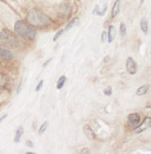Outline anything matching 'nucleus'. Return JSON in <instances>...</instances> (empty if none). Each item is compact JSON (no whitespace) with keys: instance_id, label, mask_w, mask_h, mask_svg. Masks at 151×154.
Returning a JSON list of instances; mask_svg holds the SVG:
<instances>
[{"instance_id":"1","label":"nucleus","mask_w":151,"mask_h":154,"mask_svg":"<svg viewBox=\"0 0 151 154\" xmlns=\"http://www.w3.org/2000/svg\"><path fill=\"white\" fill-rule=\"evenodd\" d=\"M26 20L32 27L37 29H45L52 24L51 19L37 8L30 9L27 13Z\"/></svg>"},{"instance_id":"2","label":"nucleus","mask_w":151,"mask_h":154,"mask_svg":"<svg viewBox=\"0 0 151 154\" xmlns=\"http://www.w3.org/2000/svg\"><path fill=\"white\" fill-rule=\"evenodd\" d=\"M14 30L18 35L28 40H34L37 36V32L35 31V28H33L24 20H18L15 23Z\"/></svg>"},{"instance_id":"3","label":"nucleus","mask_w":151,"mask_h":154,"mask_svg":"<svg viewBox=\"0 0 151 154\" xmlns=\"http://www.w3.org/2000/svg\"><path fill=\"white\" fill-rule=\"evenodd\" d=\"M0 45L7 48H16L21 45L20 38L8 30L0 32Z\"/></svg>"},{"instance_id":"4","label":"nucleus","mask_w":151,"mask_h":154,"mask_svg":"<svg viewBox=\"0 0 151 154\" xmlns=\"http://www.w3.org/2000/svg\"><path fill=\"white\" fill-rule=\"evenodd\" d=\"M57 14L61 19L66 20L68 19L71 14H72V7L68 3H63L60 5L58 10H57Z\"/></svg>"},{"instance_id":"5","label":"nucleus","mask_w":151,"mask_h":154,"mask_svg":"<svg viewBox=\"0 0 151 154\" xmlns=\"http://www.w3.org/2000/svg\"><path fill=\"white\" fill-rule=\"evenodd\" d=\"M150 125H151V118L147 116L144 119V121L141 124H139L135 128H133V133L137 135L143 133V132L146 131L150 127Z\"/></svg>"},{"instance_id":"6","label":"nucleus","mask_w":151,"mask_h":154,"mask_svg":"<svg viewBox=\"0 0 151 154\" xmlns=\"http://www.w3.org/2000/svg\"><path fill=\"white\" fill-rule=\"evenodd\" d=\"M141 122V117L138 113H131L128 115L127 118V123L129 127L131 128H135Z\"/></svg>"},{"instance_id":"7","label":"nucleus","mask_w":151,"mask_h":154,"mask_svg":"<svg viewBox=\"0 0 151 154\" xmlns=\"http://www.w3.org/2000/svg\"><path fill=\"white\" fill-rule=\"evenodd\" d=\"M126 70L127 72L133 75L137 72V65L136 62L134 61V60L132 57H129L126 60Z\"/></svg>"},{"instance_id":"8","label":"nucleus","mask_w":151,"mask_h":154,"mask_svg":"<svg viewBox=\"0 0 151 154\" xmlns=\"http://www.w3.org/2000/svg\"><path fill=\"white\" fill-rule=\"evenodd\" d=\"M83 133L85 134V136L87 137L90 140H93L96 138V134L94 130L89 125H85L83 126Z\"/></svg>"},{"instance_id":"9","label":"nucleus","mask_w":151,"mask_h":154,"mask_svg":"<svg viewBox=\"0 0 151 154\" xmlns=\"http://www.w3.org/2000/svg\"><path fill=\"white\" fill-rule=\"evenodd\" d=\"M0 57L3 58V59H6V60H13L14 55L8 48H4L0 47Z\"/></svg>"},{"instance_id":"10","label":"nucleus","mask_w":151,"mask_h":154,"mask_svg":"<svg viewBox=\"0 0 151 154\" xmlns=\"http://www.w3.org/2000/svg\"><path fill=\"white\" fill-rule=\"evenodd\" d=\"M116 36V29L113 25H110L108 27V32H107V42L111 44Z\"/></svg>"},{"instance_id":"11","label":"nucleus","mask_w":151,"mask_h":154,"mask_svg":"<svg viewBox=\"0 0 151 154\" xmlns=\"http://www.w3.org/2000/svg\"><path fill=\"white\" fill-rule=\"evenodd\" d=\"M120 1L121 0H116L114 5H113V8H112V13H111V16L112 18H116L117 15L120 12Z\"/></svg>"},{"instance_id":"12","label":"nucleus","mask_w":151,"mask_h":154,"mask_svg":"<svg viewBox=\"0 0 151 154\" xmlns=\"http://www.w3.org/2000/svg\"><path fill=\"white\" fill-rule=\"evenodd\" d=\"M8 83V76L6 74H4V73L0 72V90L4 89L5 87L7 86Z\"/></svg>"},{"instance_id":"13","label":"nucleus","mask_w":151,"mask_h":154,"mask_svg":"<svg viewBox=\"0 0 151 154\" xmlns=\"http://www.w3.org/2000/svg\"><path fill=\"white\" fill-rule=\"evenodd\" d=\"M24 133V127L23 126L18 127V129L16 130V133H15V137H14V142L15 143H19L21 141V137H23Z\"/></svg>"},{"instance_id":"14","label":"nucleus","mask_w":151,"mask_h":154,"mask_svg":"<svg viewBox=\"0 0 151 154\" xmlns=\"http://www.w3.org/2000/svg\"><path fill=\"white\" fill-rule=\"evenodd\" d=\"M79 21V17H75V18H73L72 19V20H70L69 23H68V24H66V26L64 27V29H63V31L64 32H67L68 30H70L72 27H74L75 25H77V23Z\"/></svg>"},{"instance_id":"15","label":"nucleus","mask_w":151,"mask_h":154,"mask_svg":"<svg viewBox=\"0 0 151 154\" xmlns=\"http://www.w3.org/2000/svg\"><path fill=\"white\" fill-rule=\"evenodd\" d=\"M148 89H149V85H147L140 86L139 88L136 90V95L137 96H144L148 92Z\"/></svg>"},{"instance_id":"16","label":"nucleus","mask_w":151,"mask_h":154,"mask_svg":"<svg viewBox=\"0 0 151 154\" xmlns=\"http://www.w3.org/2000/svg\"><path fill=\"white\" fill-rule=\"evenodd\" d=\"M140 27H141V30L144 34L146 35L148 32V23H147L146 20H145V19L141 20V21H140Z\"/></svg>"},{"instance_id":"17","label":"nucleus","mask_w":151,"mask_h":154,"mask_svg":"<svg viewBox=\"0 0 151 154\" xmlns=\"http://www.w3.org/2000/svg\"><path fill=\"white\" fill-rule=\"evenodd\" d=\"M66 77L64 76V75H62L60 78L58 79V81H57V85H56V88L57 89H62L63 87V85H64V84H66Z\"/></svg>"},{"instance_id":"18","label":"nucleus","mask_w":151,"mask_h":154,"mask_svg":"<svg viewBox=\"0 0 151 154\" xmlns=\"http://www.w3.org/2000/svg\"><path fill=\"white\" fill-rule=\"evenodd\" d=\"M48 126H49V122L48 121H45V122L42 124V125L40 126V128L38 129V135L41 136L42 134H44L47 130V128H48Z\"/></svg>"},{"instance_id":"19","label":"nucleus","mask_w":151,"mask_h":154,"mask_svg":"<svg viewBox=\"0 0 151 154\" xmlns=\"http://www.w3.org/2000/svg\"><path fill=\"white\" fill-rule=\"evenodd\" d=\"M126 25L124 23H121L120 25V37H124L126 35Z\"/></svg>"},{"instance_id":"20","label":"nucleus","mask_w":151,"mask_h":154,"mask_svg":"<svg viewBox=\"0 0 151 154\" xmlns=\"http://www.w3.org/2000/svg\"><path fill=\"white\" fill-rule=\"evenodd\" d=\"M112 92H113V89L111 86H107L106 88L104 90V94L105 96H111L112 95Z\"/></svg>"},{"instance_id":"21","label":"nucleus","mask_w":151,"mask_h":154,"mask_svg":"<svg viewBox=\"0 0 151 154\" xmlns=\"http://www.w3.org/2000/svg\"><path fill=\"white\" fill-rule=\"evenodd\" d=\"M63 32H64V31H63V30H60L59 32H57V34L54 35V37H53V42H56V41L59 39V37L63 34Z\"/></svg>"},{"instance_id":"22","label":"nucleus","mask_w":151,"mask_h":154,"mask_svg":"<svg viewBox=\"0 0 151 154\" xmlns=\"http://www.w3.org/2000/svg\"><path fill=\"white\" fill-rule=\"evenodd\" d=\"M107 39V32L105 31L102 32V35H101V41L102 43H104Z\"/></svg>"},{"instance_id":"23","label":"nucleus","mask_w":151,"mask_h":154,"mask_svg":"<svg viewBox=\"0 0 151 154\" xmlns=\"http://www.w3.org/2000/svg\"><path fill=\"white\" fill-rule=\"evenodd\" d=\"M43 84H44V80H41V81H39V83L37 84V87H36V91H37V92H38V91H39V90L42 88Z\"/></svg>"},{"instance_id":"24","label":"nucleus","mask_w":151,"mask_h":154,"mask_svg":"<svg viewBox=\"0 0 151 154\" xmlns=\"http://www.w3.org/2000/svg\"><path fill=\"white\" fill-rule=\"evenodd\" d=\"M106 10H107V5L104 6V9H103V11H100V10H99V12L97 13L96 15H98V16H104V15L105 14V12H106Z\"/></svg>"},{"instance_id":"25","label":"nucleus","mask_w":151,"mask_h":154,"mask_svg":"<svg viewBox=\"0 0 151 154\" xmlns=\"http://www.w3.org/2000/svg\"><path fill=\"white\" fill-rule=\"evenodd\" d=\"M21 86H23V81H21V82L19 83V85H18V87H17V89H16V94H17V95L21 92Z\"/></svg>"},{"instance_id":"26","label":"nucleus","mask_w":151,"mask_h":154,"mask_svg":"<svg viewBox=\"0 0 151 154\" xmlns=\"http://www.w3.org/2000/svg\"><path fill=\"white\" fill-rule=\"evenodd\" d=\"M99 10H100V7H99V5H96V6H95V8H94V9L92 10V14H93V15H96L97 13L99 12Z\"/></svg>"},{"instance_id":"27","label":"nucleus","mask_w":151,"mask_h":154,"mask_svg":"<svg viewBox=\"0 0 151 154\" xmlns=\"http://www.w3.org/2000/svg\"><path fill=\"white\" fill-rule=\"evenodd\" d=\"M26 146H27L28 148H31V149H33V148L35 147L34 143L32 142L31 140H27V141H26Z\"/></svg>"},{"instance_id":"28","label":"nucleus","mask_w":151,"mask_h":154,"mask_svg":"<svg viewBox=\"0 0 151 154\" xmlns=\"http://www.w3.org/2000/svg\"><path fill=\"white\" fill-rule=\"evenodd\" d=\"M81 154H83V153H90L91 151H90V149H87V148H84V149H82L80 151H79Z\"/></svg>"},{"instance_id":"29","label":"nucleus","mask_w":151,"mask_h":154,"mask_svg":"<svg viewBox=\"0 0 151 154\" xmlns=\"http://www.w3.org/2000/svg\"><path fill=\"white\" fill-rule=\"evenodd\" d=\"M51 60H52V58H50V60H47V61H46V62H45L44 64H43V67H44V68H45V67H46V66H47V65H48V64H49V63H50V62L51 61Z\"/></svg>"},{"instance_id":"30","label":"nucleus","mask_w":151,"mask_h":154,"mask_svg":"<svg viewBox=\"0 0 151 154\" xmlns=\"http://www.w3.org/2000/svg\"><path fill=\"white\" fill-rule=\"evenodd\" d=\"M6 118H7V114L3 115V116H2L1 118H0V123H1V122H2V121H3L4 119H6Z\"/></svg>"},{"instance_id":"31","label":"nucleus","mask_w":151,"mask_h":154,"mask_svg":"<svg viewBox=\"0 0 151 154\" xmlns=\"http://www.w3.org/2000/svg\"><path fill=\"white\" fill-rule=\"evenodd\" d=\"M144 2H145V0H140V3H141V5L144 4Z\"/></svg>"}]
</instances>
